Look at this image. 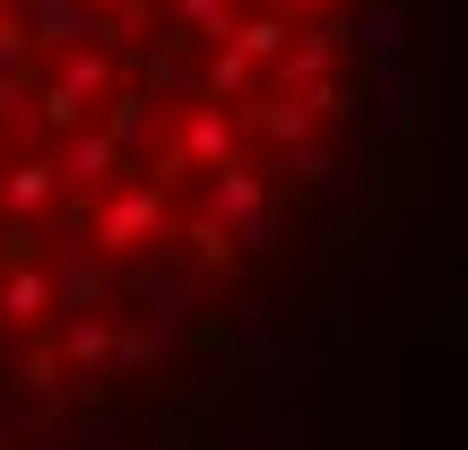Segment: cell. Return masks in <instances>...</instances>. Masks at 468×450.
<instances>
[{"label":"cell","mask_w":468,"mask_h":450,"mask_svg":"<svg viewBox=\"0 0 468 450\" xmlns=\"http://www.w3.org/2000/svg\"><path fill=\"white\" fill-rule=\"evenodd\" d=\"M452 0H0V450H295L425 225Z\"/></svg>","instance_id":"1"},{"label":"cell","mask_w":468,"mask_h":450,"mask_svg":"<svg viewBox=\"0 0 468 450\" xmlns=\"http://www.w3.org/2000/svg\"><path fill=\"white\" fill-rule=\"evenodd\" d=\"M295 450H313V442H295Z\"/></svg>","instance_id":"2"}]
</instances>
